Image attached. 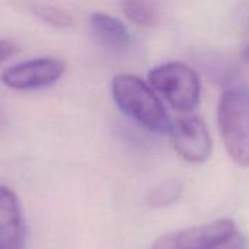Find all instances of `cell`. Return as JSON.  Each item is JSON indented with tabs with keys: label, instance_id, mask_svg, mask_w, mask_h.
I'll return each mask as SVG.
<instances>
[{
	"label": "cell",
	"instance_id": "cell-10",
	"mask_svg": "<svg viewBox=\"0 0 249 249\" xmlns=\"http://www.w3.org/2000/svg\"><path fill=\"white\" fill-rule=\"evenodd\" d=\"M182 196V184L178 181H168L156 187L147 197V201L153 207H166L178 201Z\"/></svg>",
	"mask_w": 249,
	"mask_h": 249
},
{
	"label": "cell",
	"instance_id": "cell-1",
	"mask_svg": "<svg viewBox=\"0 0 249 249\" xmlns=\"http://www.w3.org/2000/svg\"><path fill=\"white\" fill-rule=\"evenodd\" d=\"M111 92L117 107L149 131L169 134L172 121L156 92L143 79L121 73L112 77Z\"/></svg>",
	"mask_w": 249,
	"mask_h": 249
},
{
	"label": "cell",
	"instance_id": "cell-11",
	"mask_svg": "<svg viewBox=\"0 0 249 249\" xmlns=\"http://www.w3.org/2000/svg\"><path fill=\"white\" fill-rule=\"evenodd\" d=\"M34 13L45 23L55 26V28H67L73 23V18L63 9L54 6V4H45V3H35L32 6Z\"/></svg>",
	"mask_w": 249,
	"mask_h": 249
},
{
	"label": "cell",
	"instance_id": "cell-12",
	"mask_svg": "<svg viewBox=\"0 0 249 249\" xmlns=\"http://www.w3.org/2000/svg\"><path fill=\"white\" fill-rule=\"evenodd\" d=\"M19 53V45L7 38H1L0 39V63L12 58L13 55H16Z\"/></svg>",
	"mask_w": 249,
	"mask_h": 249
},
{
	"label": "cell",
	"instance_id": "cell-4",
	"mask_svg": "<svg viewBox=\"0 0 249 249\" xmlns=\"http://www.w3.org/2000/svg\"><path fill=\"white\" fill-rule=\"evenodd\" d=\"M238 236V228L233 220L219 219L169 232L156 239L152 249H225Z\"/></svg>",
	"mask_w": 249,
	"mask_h": 249
},
{
	"label": "cell",
	"instance_id": "cell-9",
	"mask_svg": "<svg viewBox=\"0 0 249 249\" xmlns=\"http://www.w3.org/2000/svg\"><path fill=\"white\" fill-rule=\"evenodd\" d=\"M123 13L128 20L142 28L156 26L160 20V12L156 3L153 1H142V0H127L121 4Z\"/></svg>",
	"mask_w": 249,
	"mask_h": 249
},
{
	"label": "cell",
	"instance_id": "cell-7",
	"mask_svg": "<svg viewBox=\"0 0 249 249\" xmlns=\"http://www.w3.org/2000/svg\"><path fill=\"white\" fill-rule=\"evenodd\" d=\"M25 222L16 193L0 185V249H23Z\"/></svg>",
	"mask_w": 249,
	"mask_h": 249
},
{
	"label": "cell",
	"instance_id": "cell-3",
	"mask_svg": "<svg viewBox=\"0 0 249 249\" xmlns=\"http://www.w3.org/2000/svg\"><path fill=\"white\" fill-rule=\"evenodd\" d=\"M149 83L181 114L193 112L201 98V82L193 67L182 61H169L149 71Z\"/></svg>",
	"mask_w": 249,
	"mask_h": 249
},
{
	"label": "cell",
	"instance_id": "cell-8",
	"mask_svg": "<svg viewBox=\"0 0 249 249\" xmlns=\"http://www.w3.org/2000/svg\"><path fill=\"white\" fill-rule=\"evenodd\" d=\"M89 28L92 35L105 47L123 50L130 45L131 36L128 28L117 18L107 13H92L89 16Z\"/></svg>",
	"mask_w": 249,
	"mask_h": 249
},
{
	"label": "cell",
	"instance_id": "cell-5",
	"mask_svg": "<svg viewBox=\"0 0 249 249\" xmlns=\"http://www.w3.org/2000/svg\"><path fill=\"white\" fill-rule=\"evenodd\" d=\"M66 63L55 57H38L16 63L1 73L4 86L15 90H35L54 85L64 74Z\"/></svg>",
	"mask_w": 249,
	"mask_h": 249
},
{
	"label": "cell",
	"instance_id": "cell-13",
	"mask_svg": "<svg viewBox=\"0 0 249 249\" xmlns=\"http://www.w3.org/2000/svg\"><path fill=\"white\" fill-rule=\"evenodd\" d=\"M242 58H244V61L249 63V45H247L245 50L242 51Z\"/></svg>",
	"mask_w": 249,
	"mask_h": 249
},
{
	"label": "cell",
	"instance_id": "cell-6",
	"mask_svg": "<svg viewBox=\"0 0 249 249\" xmlns=\"http://www.w3.org/2000/svg\"><path fill=\"white\" fill-rule=\"evenodd\" d=\"M171 143L177 155L188 163H204L213 152V142L206 123L196 115H185L172 123Z\"/></svg>",
	"mask_w": 249,
	"mask_h": 249
},
{
	"label": "cell",
	"instance_id": "cell-2",
	"mask_svg": "<svg viewBox=\"0 0 249 249\" xmlns=\"http://www.w3.org/2000/svg\"><path fill=\"white\" fill-rule=\"evenodd\" d=\"M217 127L231 159L249 168V89L244 85L226 88L217 105Z\"/></svg>",
	"mask_w": 249,
	"mask_h": 249
}]
</instances>
